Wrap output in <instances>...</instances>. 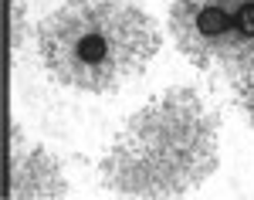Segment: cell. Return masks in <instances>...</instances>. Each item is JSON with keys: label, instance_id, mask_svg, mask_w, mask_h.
Wrapping results in <instances>:
<instances>
[{"label": "cell", "instance_id": "obj_3", "mask_svg": "<svg viewBox=\"0 0 254 200\" xmlns=\"http://www.w3.org/2000/svg\"><path fill=\"white\" fill-rule=\"evenodd\" d=\"M176 48L196 68H217L224 75L234 55L237 0H173L170 7Z\"/></svg>", "mask_w": 254, "mask_h": 200}, {"label": "cell", "instance_id": "obj_4", "mask_svg": "<svg viewBox=\"0 0 254 200\" xmlns=\"http://www.w3.org/2000/svg\"><path fill=\"white\" fill-rule=\"evenodd\" d=\"M14 156H10V190L7 197H68V180L61 177L58 163L44 149H24L20 129L10 133Z\"/></svg>", "mask_w": 254, "mask_h": 200}, {"label": "cell", "instance_id": "obj_6", "mask_svg": "<svg viewBox=\"0 0 254 200\" xmlns=\"http://www.w3.org/2000/svg\"><path fill=\"white\" fill-rule=\"evenodd\" d=\"M27 38V17H24V0H10V51L17 55Z\"/></svg>", "mask_w": 254, "mask_h": 200}, {"label": "cell", "instance_id": "obj_1", "mask_svg": "<svg viewBox=\"0 0 254 200\" xmlns=\"http://www.w3.org/2000/svg\"><path fill=\"white\" fill-rule=\"evenodd\" d=\"M220 122L190 88L163 92L122 126L102 160L116 197H183L217 170Z\"/></svg>", "mask_w": 254, "mask_h": 200}, {"label": "cell", "instance_id": "obj_2", "mask_svg": "<svg viewBox=\"0 0 254 200\" xmlns=\"http://www.w3.org/2000/svg\"><path fill=\"white\" fill-rule=\"evenodd\" d=\"M38 51L58 85L105 95L153 61L159 27L136 0H64L41 20Z\"/></svg>", "mask_w": 254, "mask_h": 200}, {"label": "cell", "instance_id": "obj_5", "mask_svg": "<svg viewBox=\"0 0 254 200\" xmlns=\"http://www.w3.org/2000/svg\"><path fill=\"white\" fill-rule=\"evenodd\" d=\"M234 92H237V102H241V109H244L248 122L254 126V65H251V68H244V71L234 78Z\"/></svg>", "mask_w": 254, "mask_h": 200}]
</instances>
